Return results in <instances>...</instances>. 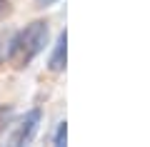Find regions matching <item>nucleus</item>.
I'll list each match as a JSON object with an SVG mask.
<instances>
[{
	"instance_id": "1",
	"label": "nucleus",
	"mask_w": 150,
	"mask_h": 147,
	"mask_svg": "<svg viewBox=\"0 0 150 147\" xmlns=\"http://www.w3.org/2000/svg\"><path fill=\"white\" fill-rule=\"evenodd\" d=\"M48 35H50V27L45 20H33L20 32L10 35V42H8V60H10V65L15 70H25L45 50Z\"/></svg>"
},
{
	"instance_id": "2",
	"label": "nucleus",
	"mask_w": 150,
	"mask_h": 147,
	"mask_svg": "<svg viewBox=\"0 0 150 147\" xmlns=\"http://www.w3.org/2000/svg\"><path fill=\"white\" fill-rule=\"evenodd\" d=\"M38 125H40V110H30L18 122L15 132L10 135V145H28L33 140V135L38 132Z\"/></svg>"
},
{
	"instance_id": "3",
	"label": "nucleus",
	"mask_w": 150,
	"mask_h": 147,
	"mask_svg": "<svg viewBox=\"0 0 150 147\" xmlns=\"http://www.w3.org/2000/svg\"><path fill=\"white\" fill-rule=\"evenodd\" d=\"M65 60H68V35L60 32L58 40H55V47H53V55L48 60V68L53 72H63L65 70Z\"/></svg>"
},
{
	"instance_id": "4",
	"label": "nucleus",
	"mask_w": 150,
	"mask_h": 147,
	"mask_svg": "<svg viewBox=\"0 0 150 147\" xmlns=\"http://www.w3.org/2000/svg\"><path fill=\"white\" fill-rule=\"evenodd\" d=\"M8 42H10V32H0V65L8 58Z\"/></svg>"
},
{
	"instance_id": "5",
	"label": "nucleus",
	"mask_w": 150,
	"mask_h": 147,
	"mask_svg": "<svg viewBox=\"0 0 150 147\" xmlns=\"http://www.w3.org/2000/svg\"><path fill=\"white\" fill-rule=\"evenodd\" d=\"M65 137H68V125L60 122V125H58V132H55V137H53V145H65Z\"/></svg>"
},
{
	"instance_id": "6",
	"label": "nucleus",
	"mask_w": 150,
	"mask_h": 147,
	"mask_svg": "<svg viewBox=\"0 0 150 147\" xmlns=\"http://www.w3.org/2000/svg\"><path fill=\"white\" fill-rule=\"evenodd\" d=\"M10 0H0V20H3V18H8L10 15Z\"/></svg>"
},
{
	"instance_id": "7",
	"label": "nucleus",
	"mask_w": 150,
	"mask_h": 147,
	"mask_svg": "<svg viewBox=\"0 0 150 147\" xmlns=\"http://www.w3.org/2000/svg\"><path fill=\"white\" fill-rule=\"evenodd\" d=\"M35 3H38V5H40V8H45V5H53L55 0H35Z\"/></svg>"
},
{
	"instance_id": "8",
	"label": "nucleus",
	"mask_w": 150,
	"mask_h": 147,
	"mask_svg": "<svg viewBox=\"0 0 150 147\" xmlns=\"http://www.w3.org/2000/svg\"><path fill=\"white\" fill-rule=\"evenodd\" d=\"M8 110H3V107H0V130H3V115H5Z\"/></svg>"
}]
</instances>
